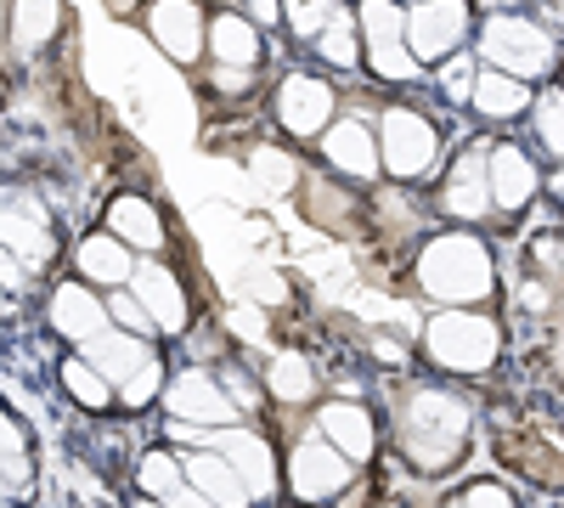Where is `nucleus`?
Returning <instances> with one entry per match:
<instances>
[{
    "label": "nucleus",
    "mask_w": 564,
    "mask_h": 508,
    "mask_svg": "<svg viewBox=\"0 0 564 508\" xmlns=\"http://www.w3.org/2000/svg\"><path fill=\"white\" fill-rule=\"evenodd\" d=\"M468 424H475V412H468L457 390L412 385L401 390V407H395V446L417 475H446L468 452Z\"/></svg>",
    "instance_id": "nucleus-1"
},
{
    "label": "nucleus",
    "mask_w": 564,
    "mask_h": 508,
    "mask_svg": "<svg viewBox=\"0 0 564 508\" xmlns=\"http://www.w3.org/2000/svg\"><path fill=\"white\" fill-rule=\"evenodd\" d=\"M417 294L435 305H486L497 294V260L475 233H441L417 249Z\"/></svg>",
    "instance_id": "nucleus-2"
},
{
    "label": "nucleus",
    "mask_w": 564,
    "mask_h": 508,
    "mask_svg": "<svg viewBox=\"0 0 564 508\" xmlns=\"http://www.w3.org/2000/svg\"><path fill=\"white\" fill-rule=\"evenodd\" d=\"M423 356H430L441 374H491L502 356V328L497 316H486L480 305H441L430 322H423Z\"/></svg>",
    "instance_id": "nucleus-3"
},
{
    "label": "nucleus",
    "mask_w": 564,
    "mask_h": 508,
    "mask_svg": "<svg viewBox=\"0 0 564 508\" xmlns=\"http://www.w3.org/2000/svg\"><path fill=\"white\" fill-rule=\"evenodd\" d=\"M372 136H379V170H390L395 181L430 175L441 159V130L417 108H384L372 119Z\"/></svg>",
    "instance_id": "nucleus-4"
},
{
    "label": "nucleus",
    "mask_w": 564,
    "mask_h": 508,
    "mask_svg": "<svg viewBox=\"0 0 564 508\" xmlns=\"http://www.w3.org/2000/svg\"><path fill=\"white\" fill-rule=\"evenodd\" d=\"M350 480H356V475H350V457H339L322 435L294 441V452L282 457V491H289L294 502H305V508L345 497V491H350Z\"/></svg>",
    "instance_id": "nucleus-5"
},
{
    "label": "nucleus",
    "mask_w": 564,
    "mask_h": 508,
    "mask_svg": "<svg viewBox=\"0 0 564 508\" xmlns=\"http://www.w3.org/2000/svg\"><path fill=\"white\" fill-rule=\"evenodd\" d=\"M356 34H361V63H372L379 79H417V63L406 52V12L395 0H361L356 12Z\"/></svg>",
    "instance_id": "nucleus-6"
},
{
    "label": "nucleus",
    "mask_w": 564,
    "mask_h": 508,
    "mask_svg": "<svg viewBox=\"0 0 564 508\" xmlns=\"http://www.w3.org/2000/svg\"><path fill=\"white\" fill-rule=\"evenodd\" d=\"M406 52L412 63H446L468 40V0H417L406 12Z\"/></svg>",
    "instance_id": "nucleus-7"
},
{
    "label": "nucleus",
    "mask_w": 564,
    "mask_h": 508,
    "mask_svg": "<svg viewBox=\"0 0 564 508\" xmlns=\"http://www.w3.org/2000/svg\"><path fill=\"white\" fill-rule=\"evenodd\" d=\"M480 52H486L491 68H502V74H513V79H536V74H547V63H553V40H547L542 29L520 23V18H491L486 34H480Z\"/></svg>",
    "instance_id": "nucleus-8"
},
{
    "label": "nucleus",
    "mask_w": 564,
    "mask_h": 508,
    "mask_svg": "<svg viewBox=\"0 0 564 508\" xmlns=\"http://www.w3.org/2000/svg\"><path fill=\"white\" fill-rule=\"evenodd\" d=\"M164 407H170V419L204 424V430H226L231 419H238V407L220 396V385H215L209 367H186V374L164 379Z\"/></svg>",
    "instance_id": "nucleus-9"
},
{
    "label": "nucleus",
    "mask_w": 564,
    "mask_h": 508,
    "mask_svg": "<svg viewBox=\"0 0 564 508\" xmlns=\"http://www.w3.org/2000/svg\"><path fill=\"white\" fill-rule=\"evenodd\" d=\"M276 125L305 142V136H322L334 125V85L316 79V74H289L276 85Z\"/></svg>",
    "instance_id": "nucleus-10"
},
{
    "label": "nucleus",
    "mask_w": 564,
    "mask_h": 508,
    "mask_svg": "<svg viewBox=\"0 0 564 508\" xmlns=\"http://www.w3.org/2000/svg\"><path fill=\"white\" fill-rule=\"evenodd\" d=\"M130 294H135L141 305H148L153 334H186V322H193V300H186L175 266H164V260H148V266H141V260H135Z\"/></svg>",
    "instance_id": "nucleus-11"
},
{
    "label": "nucleus",
    "mask_w": 564,
    "mask_h": 508,
    "mask_svg": "<svg viewBox=\"0 0 564 508\" xmlns=\"http://www.w3.org/2000/svg\"><path fill=\"white\" fill-rule=\"evenodd\" d=\"M209 446L226 457L231 469H238V480L249 486V497H271L282 486V464H276V452L260 430H209Z\"/></svg>",
    "instance_id": "nucleus-12"
},
{
    "label": "nucleus",
    "mask_w": 564,
    "mask_h": 508,
    "mask_svg": "<svg viewBox=\"0 0 564 508\" xmlns=\"http://www.w3.org/2000/svg\"><path fill=\"white\" fill-rule=\"evenodd\" d=\"M316 435L334 446L339 457H350V464H367V457L379 452V419H372L356 396L327 401V407L316 412Z\"/></svg>",
    "instance_id": "nucleus-13"
},
{
    "label": "nucleus",
    "mask_w": 564,
    "mask_h": 508,
    "mask_svg": "<svg viewBox=\"0 0 564 508\" xmlns=\"http://www.w3.org/2000/svg\"><path fill=\"white\" fill-rule=\"evenodd\" d=\"M536 187H542V175H536V164H531L525 148L502 142V148L486 153V193H491V209L520 215V209L536 198Z\"/></svg>",
    "instance_id": "nucleus-14"
},
{
    "label": "nucleus",
    "mask_w": 564,
    "mask_h": 508,
    "mask_svg": "<svg viewBox=\"0 0 564 508\" xmlns=\"http://www.w3.org/2000/svg\"><path fill=\"white\" fill-rule=\"evenodd\" d=\"M322 159L350 181H372L379 175V136L361 114H339V125L322 130Z\"/></svg>",
    "instance_id": "nucleus-15"
},
{
    "label": "nucleus",
    "mask_w": 564,
    "mask_h": 508,
    "mask_svg": "<svg viewBox=\"0 0 564 508\" xmlns=\"http://www.w3.org/2000/svg\"><path fill=\"white\" fill-rule=\"evenodd\" d=\"M148 34L175 63H198V52H204V7L198 0H148Z\"/></svg>",
    "instance_id": "nucleus-16"
},
{
    "label": "nucleus",
    "mask_w": 564,
    "mask_h": 508,
    "mask_svg": "<svg viewBox=\"0 0 564 508\" xmlns=\"http://www.w3.org/2000/svg\"><path fill=\"white\" fill-rule=\"evenodd\" d=\"M181 475H186V486H193L209 508H254L249 486L238 480V469H231L215 446H193V452H186L181 457Z\"/></svg>",
    "instance_id": "nucleus-17"
},
{
    "label": "nucleus",
    "mask_w": 564,
    "mask_h": 508,
    "mask_svg": "<svg viewBox=\"0 0 564 508\" xmlns=\"http://www.w3.org/2000/svg\"><path fill=\"white\" fill-rule=\"evenodd\" d=\"M52 328L68 339V345H85L108 328V305L90 283H57L52 289Z\"/></svg>",
    "instance_id": "nucleus-18"
},
{
    "label": "nucleus",
    "mask_w": 564,
    "mask_h": 508,
    "mask_svg": "<svg viewBox=\"0 0 564 508\" xmlns=\"http://www.w3.org/2000/svg\"><path fill=\"white\" fill-rule=\"evenodd\" d=\"M108 233L124 244V249H141V255H159L164 238H170V226L159 215L153 198H141V193H119L108 204Z\"/></svg>",
    "instance_id": "nucleus-19"
},
{
    "label": "nucleus",
    "mask_w": 564,
    "mask_h": 508,
    "mask_svg": "<svg viewBox=\"0 0 564 508\" xmlns=\"http://www.w3.org/2000/svg\"><path fill=\"white\" fill-rule=\"evenodd\" d=\"M74 266H79V283L90 289H130L135 277V249H124L113 233H90L79 249H74Z\"/></svg>",
    "instance_id": "nucleus-20"
},
{
    "label": "nucleus",
    "mask_w": 564,
    "mask_h": 508,
    "mask_svg": "<svg viewBox=\"0 0 564 508\" xmlns=\"http://www.w3.org/2000/svg\"><path fill=\"white\" fill-rule=\"evenodd\" d=\"M63 23H68L63 0H7V40H12L18 57L45 52V45L63 34Z\"/></svg>",
    "instance_id": "nucleus-21"
},
{
    "label": "nucleus",
    "mask_w": 564,
    "mask_h": 508,
    "mask_svg": "<svg viewBox=\"0 0 564 508\" xmlns=\"http://www.w3.org/2000/svg\"><path fill=\"white\" fill-rule=\"evenodd\" d=\"M486 153H491V148H463L457 170L446 175L441 209H446L452 220H486V215H491V193H486Z\"/></svg>",
    "instance_id": "nucleus-22"
},
{
    "label": "nucleus",
    "mask_w": 564,
    "mask_h": 508,
    "mask_svg": "<svg viewBox=\"0 0 564 508\" xmlns=\"http://www.w3.org/2000/svg\"><path fill=\"white\" fill-rule=\"evenodd\" d=\"M260 390H265V401H276V407H311L316 390H322L316 361H311L305 350H276V356L265 361V374H260Z\"/></svg>",
    "instance_id": "nucleus-23"
},
{
    "label": "nucleus",
    "mask_w": 564,
    "mask_h": 508,
    "mask_svg": "<svg viewBox=\"0 0 564 508\" xmlns=\"http://www.w3.org/2000/svg\"><path fill=\"white\" fill-rule=\"evenodd\" d=\"M204 45L220 68H260V29L243 12H215L204 23Z\"/></svg>",
    "instance_id": "nucleus-24"
},
{
    "label": "nucleus",
    "mask_w": 564,
    "mask_h": 508,
    "mask_svg": "<svg viewBox=\"0 0 564 508\" xmlns=\"http://www.w3.org/2000/svg\"><path fill=\"white\" fill-rule=\"evenodd\" d=\"M79 356H85V361L119 390V385L135 374V367L153 356V345H148V339H135V334H119V328H102L97 339H85V345H79Z\"/></svg>",
    "instance_id": "nucleus-25"
},
{
    "label": "nucleus",
    "mask_w": 564,
    "mask_h": 508,
    "mask_svg": "<svg viewBox=\"0 0 564 508\" xmlns=\"http://www.w3.org/2000/svg\"><path fill=\"white\" fill-rule=\"evenodd\" d=\"M0 249L29 260V266H52L57 260V233H52V220L18 215L12 204H0Z\"/></svg>",
    "instance_id": "nucleus-26"
},
{
    "label": "nucleus",
    "mask_w": 564,
    "mask_h": 508,
    "mask_svg": "<svg viewBox=\"0 0 564 508\" xmlns=\"http://www.w3.org/2000/svg\"><path fill=\"white\" fill-rule=\"evenodd\" d=\"M468 108H475L480 119H513V114L531 108V90H525V79H513L502 68H480L475 90H468Z\"/></svg>",
    "instance_id": "nucleus-27"
},
{
    "label": "nucleus",
    "mask_w": 564,
    "mask_h": 508,
    "mask_svg": "<svg viewBox=\"0 0 564 508\" xmlns=\"http://www.w3.org/2000/svg\"><path fill=\"white\" fill-rule=\"evenodd\" d=\"M316 52H322V63H334L339 74L361 68V34H356V18L345 7H334L327 23L316 29Z\"/></svg>",
    "instance_id": "nucleus-28"
},
{
    "label": "nucleus",
    "mask_w": 564,
    "mask_h": 508,
    "mask_svg": "<svg viewBox=\"0 0 564 508\" xmlns=\"http://www.w3.org/2000/svg\"><path fill=\"white\" fill-rule=\"evenodd\" d=\"M300 198H305L311 220H316V226H334V233H339V226L350 233V226H356V209H361L350 193H339V198H334V181H327V175H311V181H300Z\"/></svg>",
    "instance_id": "nucleus-29"
},
{
    "label": "nucleus",
    "mask_w": 564,
    "mask_h": 508,
    "mask_svg": "<svg viewBox=\"0 0 564 508\" xmlns=\"http://www.w3.org/2000/svg\"><path fill=\"white\" fill-rule=\"evenodd\" d=\"M63 390H68V401L85 407V412H108V407H113V385H108L85 356H63Z\"/></svg>",
    "instance_id": "nucleus-30"
},
{
    "label": "nucleus",
    "mask_w": 564,
    "mask_h": 508,
    "mask_svg": "<svg viewBox=\"0 0 564 508\" xmlns=\"http://www.w3.org/2000/svg\"><path fill=\"white\" fill-rule=\"evenodd\" d=\"M135 486H141V497H170V491H181L186 486V475H181V457L175 452H164V446H153V452H141V464H135Z\"/></svg>",
    "instance_id": "nucleus-31"
},
{
    "label": "nucleus",
    "mask_w": 564,
    "mask_h": 508,
    "mask_svg": "<svg viewBox=\"0 0 564 508\" xmlns=\"http://www.w3.org/2000/svg\"><path fill=\"white\" fill-rule=\"evenodd\" d=\"M249 170L260 175L265 193H294V187H300V159L282 153V148H254V153H249Z\"/></svg>",
    "instance_id": "nucleus-32"
},
{
    "label": "nucleus",
    "mask_w": 564,
    "mask_h": 508,
    "mask_svg": "<svg viewBox=\"0 0 564 508\" xmlns=\"http://www.w3.org/2000/svg\"><path fill=\"white\" fill-rule=\"evenodd\" d=\"M159 390H164V361L148 356V361H141L135 374L113 390V401H119L124 412H141V407H153V401H159Z\"/></svg>",
    "instance_id": "nucleus-33"
},
{
    "label": "nucleus",
    "mask_w": 564,
    "mask_h": 508,
    "mask_svg": "<svg viewBox=\"0 0 564 508\" xmlns=\"http://www.w3.org/2000/svg\"><path fill=\"white\" fill-rule=\"evenodd\" d=\"M102 305H108V322H119V334H135V339H148V334H153L148 305H141L130 289H108V294H102Z\"/></svg>",
    "instance_id": "nucleus-34"
},
{
    "label": "nucleus",
    "mask_w": 564,
    "mask_h": 508,
    "mask_svg": "<svg viewBox=\"0 0 564 508\" xmlns=\"http://www.w3.org/2000/svg\"><path fill=\"white\" fill-rule=\"evenodd\" d=\"M215 385H220V396H226L231 407H238V412H260V407H265L260 379H254V374H243V367H231V361L215 374Z\"/></svg>",
    "instance_id": "nucleus-35"
},
{
    "label": "nucleus",
    "mask_w": 564,
    "mask_h": 508,
    "mask_svg": "<svg viewBox=\"0 0 564 508\" xmlns=\"http://www.w3.org/2000/svg\"><path fill=\"white\" fill-rule=\"evenodd\" d=\"M525 271L547 277L553 289H564V233H542V238H531V266H525Z\"/></svg>",
    "instance_id": "nucleus-36"
},
{
    "label": "nucleus",
    "mask_w": 564,
    "mask_h": 508,
    "mask_svg": "<svg viewBox=\"0 0 564 508\" xmlns=\"http://www.w3.org/2000/svg\"><path fill=\"white\" fill-rule=\"evenodd\" d=\"M334 7H339V0H282V23H289L300 40H316V29L327 23Z\"/></svg>",
    "instance_id": "nucleus-37"
},
{
    "label": "nucleus",
    "mask_w": 564,
    "mask_h": 508,
    "mask_svg": "<svg viewBox=\"0 0 564 508\" xmlns=\"http://www.w3.org/2000/svg\"><path fill=\"white\" fill-rule=\"evenodd\" d=\"M513 300H520V311H525V316H553V311H558V289L547 283V277H536V271H525V277H520Z\"/></svg>",
    "instance_id": "nucleus-38"
},
{
    "label": "nucleus",
    "mask_w": 564,
    "mask_h": 508,
    "mask_svg": "<svg viewBox=\"0 0 564 508\" xmlns=\"http://www.w3.org/2000/svg\"><path fill=\"white\" fill-rule=\"evenodd\" d=\"M536 130H542V142L564 159V90H547V97L536 102Z\"/></svg>",
    "instance_id": "nucleus-39"
},
{
    "label": "nucleus",
    "mask_w": 564,
    "mask_h": 508,
    "mask_svg": "<svg viewBox=\"0 0 564 508\" xmlns=\"http://www.w3.org/2000/svg\"><path fill=\"white\" fill-rule=\"evenodd\" d=\"M475 74H480V68L468 63V57H446V68H441L435 79H441V90H446L452 102H468V90H475Z\"/></svg>",
    "instance_id": "nucleus-40"
},
{
    "label": "nucleus",
    "mask_w": 564,
    "mask_h": 508,
    "mask_svg": "<svg viewBox=\"0 0 564 508\" xmlns=\"http://www.w3.org/2000/svg\"><path fill=\"white\" fill-rule=\"evenodd\" d=\"M226 328L238 334V339H254V345H265L271 322H265V311H260V305H238V311H226Z\"/></svg>",
    "instance_id": "nucleus-41"
},
{
    "label": "nucleus",
    "mask_w": 564,
    "mask_h": 508,
    "mask_svg": "<svg viewBox=\"0 0 564 508\" xmlns=\"http://www.w3.org/2000/svg\"><path fill=\"white\" fill-rule=\"evenodd\" d=\"M457 508H520V502H513V491H508L502 480H475V486L463 491Z\"/></svg>",
    "instance_id": "nucleus-42"
},
{
    "label": "nucleus",
    "mask_w": 564,
    "mask_h": 508,
    "mask_svg": "<svg viewBox=\"0 0 564 508\" xmlns=\"http://www.w3.org/2000/svg\"><path fill=\"white\" fill-rule=\"evenodd\" d=\"M209 90H215V97H249V90H254V68H220L215 63Z\"/></svg>",
    "instance_id": "nucleus-43"
},
{
    "label": "nucleus",
    "mask_w": 564,
    "mask_h": 508,
    "mask_svg": "<svg viewBox=\"0 0 564 508\" xmlns=\"http://www.w3.org/2000/svg\"><path fill=\"white\" fill-rule=\"evenodd\" d=\"M23 446H29V435H23V424L12 419L7 407H0V457H23Z\"/></svg>",
    "instance_id": "nucleus-44"
},
{
    "label": "nucleus",
    "mask_w": 564,
    "mask_h": 508,
    "mask_svg": "<svg viewBox=\"0 0 564 508\" xmlns=\"http://www.w3.org/2000/svg\"><path fill=\"white\" fill-rule=\"evenodd\" d=\"M249 294H260V305H282L289 300V283L276 271H265V277H249Z\"/></svg>",
    "instance_id": "nucleus-45"
},
{
    "label": "nucleus",
    "mask_w": 564,
    "mask_h": 508,
    "mask_svg": "<svg viewBox=\"0 0 564 508\" xmlns=\"http://www.w3.org/2000/svg\"><path fill=\"white\" fill-rule=\"evenodd\" d=\"M164 435H170V441H181V446H209V430H204V424H181V419H170V424H164Z\"/></svg>",
    "instance_id": "nucleus-46"
},
{
    "label": "nucleus",
    "mask_w": 564,
    "mask_h": 508,
    "mask_svg": "<svg viewBox=\"0 0 564 508\" xmlns=\"http://www.w3.org/2000/svg\"><path fill=\"white\" fill-rule=\"evenodd\" d=\"M23 277H29V271H23V260L0 249V289H7V294H12V289H23Z\"/></svg>",
    "instance_id": "nucleus-47"
},
{
    "label": "nucleus",
    "mask_w": 564,
    "mask_h": 508,
    "mask_svg": "<svg viewBox=\"0 0 564 508\" xmlns=\"http://www.w3.org/2000/svg\"><path fill=\"white\" fill-rule=\"evenodd\" d=\"M164 502H170V508H209V502H204V497H198L193 486H181V491H170Z\"/></svg>",
    "instance_id": "nucleus-48"
},
{
    "label": "nucleus",
    "mask_w": 564,
    "mask_h": 508,
    "mask_svg": "<svg viewBox=\"0 0 564 508\" xmlns=\"http://www.w3.org/2000/svg\"><path fill=\"white\" fill-rule=\"evenodd\" d=\"M249 12H254V23H276V18H282L276 0H249Z\"/></svg>",
    "instance_id": "nucleus-49"
},
{
    "label": "nucleus",
    "mask_w": 564,
    "mask_h": 508,
    "mask_svg": "<svg viewBox=\"0 0 564 508\" xmlns=\"http://www.w3.org/2000/svg\"><path fill=\"white\" fill-rule=\"evenodd\" d=\"M547 193H553V198H558V204H564V170H558V175H553V181H547Z\"/></svg>",
    "instance_id": "nucleus-50"
},
{
    "label": "nucleus",
    "mask_w": 564,
    "mask_h": 508,
    "mask_svg": "<svg viewBox=\"0 0 564 508\" xmlns=\"http://www.w3.org/2000/svg\"><path fill=\"white\" fill-rule=\"evenodd\" d=\"M0 311H7V289H0Z\"/></svg>",
    "instance_id": "nucleus-51"
}]
</instances>
